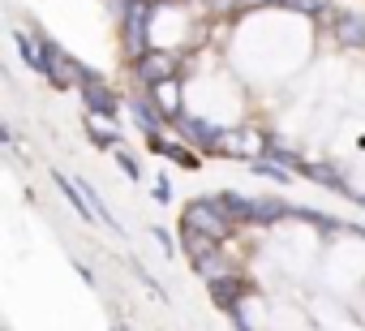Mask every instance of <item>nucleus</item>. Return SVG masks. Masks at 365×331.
Returning <instances> with one entry per match:
<instances>
[{"label":"nucleus","mask_w":365,"mask_h":331,"mask_svg":"<svg viewBox=\"0 0 365 331\" xmlns=\"http://www.w3.org/2000/svg\"><path fill=\"white\" fill-rule=\"evenodd\" d=\"M288 9H297V14H322L327 9V0H284Z\"/></svg>","instance_id":"6ab92c4d"},{"label":"nucleus","mask_w":365,"mask_h":331,"mask_svg":"<svg viewBox=\"0 0 365 331\" xmlns=\"http://www.w3.org/2000/svg\"><path fill=\"white\" fill-rule=\"evenodd\" d=\"M150 95H155L150 103H155V112H159L163 121H176V116H180V86H176V78L150 86Z\"/></svg>","instance_id":"6e6552de"},{"label":"nucleus","mask_w":365,"mask_h":331,"mask_svg":"<svg viewBox=\"0 0 365 331\" xmlns=\"http://www.w3.org/2000/svg\"><path fill=\"white\" fill-rule=\"evenodd\" d=\"M129 116H133V125H142L146 138H159V121H163V116H159L155 108H146L142 99H133V103H129Z\"/></svg>","instance_id":"2eb2a0df"},{"label":"nucleus","mask_w":365,"mask_h":331,"mask_svg":"<svg viewBox=\"0 0 365 331\" xmlns=\"http://www.w3.org/2000/svg\"><path fill=\"white\" fill-rule=\"evenodd\" d=\"M14 44H18V52H22V61H26V69H35V73H43V39H31L26 31H14Z\"/></svg>","instance_id":"ddd939ff"},{"label":"nucleus","mask_w":365,"mask_h":331,"mask_svg":"<svg viewBox=\"0 0 365 331\" xmlns=\"http://www.w3.org/2000/svg\"><path fill=\"white\" fill-rule=\"evenodd\" d=\"M112 331H120V327H112Z\"/></svg>","instance_id":"5701e85b"},{"label":"nucleus","mask_w":365,"mask_h":331,"mask_svg":"<svg viewBox=\"0 0 365 331\" xmlns=\"http://www.w3.org/2000/svg\"><path fill=\"white\" fill-rule=\"evenodd\" d=\"M271 151V142L258 133V129H228L224 133V146H220V155H237V159H262Z\"/></svg>","instance_id":"7ed1b4c3"},{"label":"nucleus","mask_w":365,"mask_h":331,"mask_svg":"<svg viewBox=\"0 0 365 331\" xmlns=\"http://www.w3.org/2000/svg\"><path fill=\"white\" fill-rule=\"evenodd\" d=\"M301 177H305V181H318V185H327V190H335V194H348V181H344L339 173H331L327 163H305Z\"/></svg>","instance_id":"4468645a"},{"label":"nucleus","mask_w":365,"mask_h":331,"mask_svg":"<svg viewBox=\"0 0 365 331\" xmlns=\"http://www.w3.org/2000/svg\"><path fill=\"white\" fill-rule=\"evenodd\" d=\"M215 207L232 220V224H254V211H258V198H245V194H232V190H224V194H215Z\"/></svg>","instance_id":"0eeeda50"},{"label":"nucleus","mask_w":365,"mask_h":331,"mask_svg":"<svg viewBox=\"0 0 365 331\" xmlns=\"http://www.w3.org/2000/svg\"><path fill=\"white\" fill-rule=\"evenodd\" d=\"M207 292L215 297V305H220V310L237 314V310H241V297H245V280H241V275H232V271H224V275L207 280Z\"/></svg>","instance_id":"423d86ee"},{"label":"nucleus","mask_w":365,"mask_h":331,"mask_svg":"<svg viewBox=\"0 0 365 331\" xmlns=\"http://www.w3.org/2000/svg\"><path fill=\"white\" fill-rule=\"evenodd\" d=\"M356 203H361V207H365V194H356Z\"/></svg>","instance_id":"412c9836"},{"label":"nucleus","mask_w":365,"mask_h":331,"mask_svg":"<svg viewBox=\"0 0 365 331\" xmlns=\"http://www.w3.org/2000/svg\"><path fill=\"white\" fill-rule=\"evenodd\" d=\"M180 233H194L207 241H224L232 233V220L215 207V198H194L185 211H180Z\"/></svg>","instance_id":"f257e3e1"},{"label":"nucleus","mask_w":365,"mask_h":331,"mask_svg":"<svg viewBox=\"0 0 365 331\" xmlns=\"http://www.w3.org/2000/svg\"><path fill=\"white\" fill-rule=\"evenodd\" d=\"M52 181H56V190H61V194L69 198V207H73V211H78L82 220H99V215H95V207H91V203H82V198H86V194H82V185H73V181H69V177H65L61 168L52 173Z\"/></svg>","instance_id":"9b49d317"},{"label":"nucleus","mask_w":365,"mask_h":331,"mask_svg":"<svg viewBox=\"0 0 365 331\" xmlns=\"http://www.w3.org/2000/svg\"><path fill=\"white\" fill-rule=\"evenodd\" d=\"M146 5H155V0H146Z\"/></svg>","instance_id":"4be33fe9"},{"label":"nucleus","mask_w":365,"mask_h":331,"mask_svg":"<svg viewBox=\"0 0 365 331\" xmlns=\"http://www.w3.org/2000/svg\"><path fill=\"white\" fill-rule=\"evenodd\" d=\"M176 129H180V138H185V142H194V146H202V151H215V155H220L224 133H228V129H220V125H211V121H202V116H190V112L176 116Z\"/></svg>","instance_id":"f03ea898"},{"label":"nucleus","mask_w":365,"mask_h":331,"mask_svg":"<svg viewBox=\"0 0 365 331\" xmlns=\"http://www.w3.org/2000/svg\"><path fill=\"white\" fill-rule=\"evenodd\" d=\"M150 237H155V241H159V250H163V254H168V258H172V254H176V241H172V233H168V228H150Z\"/></svg>","instance_id":"aec40b11"},{"label":"nucleus","mask_w":365,"mask_h":331,"mask_svg":"<svg viewBox=\"0 0 365 331\" xmlns=\"http://www.w3.org/2000/svg\"><path fill=\"white\" fill-rule=\"evenodd\" d=\"M86 129H91V142H95V146H120V129H116L112 116L86 112Z\"/></svg>","instance_id":"9d476101"},{"label":"nucleus","mask_w":365,"mask_h":331,"mask_svg":"<svg viewBox=\"0 0 365 331\" xmlns=\"http://www.w3.org/2000/svg\"><path fill=\"white\" fill-rule=\"evenodd\" d=\"M82 95H86V108H91V112H103V116H112V112L120 108V95H116L112 86H103L99 78H95V82H86V86H82Z\"/></svg>","instance_id":"1a4fd4ad"},{"label":"nucleus","mask_w":365,"mask_h":331,"mask_svg":"<svg viewBox=\"0 0 365 331\" xmlns=\"http://www.w3.org/2000/svg\"><path fill=\"white\" fill-rule=\"evenodd\" d=\"M133 73H138L142 86H159V82L176 78V56L172 52H142L133 61Z\"/></svg>","instance_id":"20e7f679"},{"label":"nucleus","mask_w":365,"mask_h":331,"mask_svg":"<svg viewBox=\"0 0 365 331\" xmlns=\"http://www.w3.org/2000/svg\"><path fill=\"white\" fill-rule=\"evenodd\" d=\"M116 163H120V173H125L129 181H138V177H142V168H138V159H133V155H125V151H116Z\"/></svg>","instance_id":"a211bd4d"},{"label":"nucleus","mask_w":365,"mask_h":331,"mask_svg":"<svg viewBox=\"0 0 365 331\" xmlns=\"http://www.w3.org/2000/svg\"><path fill=\"white\" fill-rule=\"evenodd\" d=\"M335 35H339L344 48H365V18H356V14H339Z\"/></svg>","instance_id":"f8f14e48"},{"label":"nucleus","mask_w":365,"mask_h":331,"mask_svg":"<svg viewBox=\"0 0 365 331\" xmlns=\"http://www.w3.org/2000/svg\"><path fill=\"white\" fill-rule=\"evenodd\" d=\"M254 173H258V177H271V181H279V185L288 181V173H284V163H279V159H271V155L254 159Z\"/></svg>","instance_id":"dca6fc26"},{"label":"nucleus","mask_w":365,"mask_h":331,"mask_svg":"<svg viewBox=\"0 0 365 331\" xmlns=\"http://www.w3.org/2000/svg\"><path fill=\"white\" fill-rule=\"evenodd\" d=\"M129 271H133V275H138V280H142V284H146V288H150V292H155V297H159V301H168V297H163V288H159V284H155V275H150V271H146V267H142V263H129Z\"/></svg>","instance_id":"f3484780"},{"label":"nucleus","mask_w":365,"mask_h":331,"mask_svg":"<svg viewBox=\"0 0 365 331\" xmlns=\"http://www.w3.org/2000/svg\"><path fill=\"white\" fill-rule=\"evenodd\" d=\"M146 22H150V5L146 0H133L125 9V52L138 61L146 52Z\"/></svg>","instance_id":"39448f33"}]
</instances>
